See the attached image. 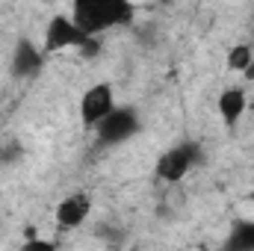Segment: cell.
<instances>
[{
  "label": "cell",
  "instance_id": "obj_15",
  "mask_svg": "<svg viewBox=\"0 0 254 251\" xmlns=\"http://www.w3.org/2000/svg\"><path fill=\"white\" fill-rule=\"evenodd\" d=\"M249 42H252V48H254V39H249Z\"/></svg>",
  "mask_w": 254,
  "mask_h": 251
},
{
  "label": "cell",
  "instance_id": "obj_11",
  "mask_svg": "<svg viewBox=\"0 0 254 251\" xmlns=\"http://www.w3.org/2000/svg\"><path fill=\"white\" fill-rule=\"evenodd\" d=\"M18 251H60V243L51 240V237H39V234H33V237H27V240L21 243V249Z\"/></svg>",
  "mask_w": 254,
  "mask_h": 251
},
{
  "label": "cell",
  "instance_id": "obj_5",
  "mask_svg": "<svg viewBox=\"0 0 254 251\" xmlns=\"http://www.w3.org/2000/svg\"><path fill=\"white\" fill-rule=\"evenodd\" d=\"M139 127H142V119H139V113H136L133 107H116L92 133H95V139H98L101 145H110V148H113V145L130 142V139L139 133Z\"/></svg>",
  "mask_w": 254,
  "mask_h": 251
},
{
  "label": "cell",
  "instance_id": "obj_13",
  "mask_svg": "<svg viewBox=\"0 0 254 251\" xmlns=\"http://www.w3.org/2000/svg\"><path fill=\"white\" fill-rule=\"evenodd\" d=\"M243 80H246V83H254V63L249 65L246 71H243Z\"/></svg>",
  "mask_w": 254,
  "mask_h": 251
},
{
  "label": "cell",
  "instance_id": "obj_6",
  "mask_svg": "<svg viewBox=\"0 0 254 251\" xmlns=\"http://www.w3.org/2000/svg\"><path fill=\"white\" fill-rule=\"evenodd\" d=\"M89 216H92V195L80 192V189L68 192L54 207V222H57L60 231H77V228H83L89 222Z\"/></svg>",
  "mask_w": 254,
  "mask_h": 251
},
{
  "label": "cell",
  "instance_id": "obj_7",
  "mask_svg": "<svg viewBox=\"0 0 254 251\" xmlns=\"http://www.w3.org/2000/svg\"><path fill=\"white\" fill-rule=\"evenodd\" d=\"M45 60L48 57H45L42 45H36L33 39H18L9 54V71L15 80H30L45 68Z\"/></svg>",
  "mask_w": 254,
  "mask_h": 251
},
{
  "label": "cell",
  "instance_id": "obj_2",
  "mask_svg": "<svg viewBox=\"0 0 254 251\" xmlns=\"http://www.w3.org/2000/svg\"><path fill=\"white\" fill-rule=\"evenodd\" d=\"M89 45V39L83 36V30L74 24V18L68 12H57L42 33V51L45 57L51 54H63V51H83Z\"/></svg>",
  "mask_w": 254,
  "mask_h": 251
},
{
  "label": "cell",
  "instance_id": "obj_8",
  "mask_svg": "<svg viewBox=\"0 0 254 251\" xmlns=\"http://www.w3.org/2000/svg\"><path fill=\"white\" fill-rule=\"evenodd\" d=\"M216 110H219V119L225 122V127L234 130V127L246 119V113H249V95H246V89L243 86L222 89V95L216 101Z\"/></svg>",
  "mask_w": 254,
  "mask_h": 251
},
{
  "label": "cell",
  "instance_id": "obj_10",
  "mask_svg": "<svg viewBox=\"0 0 254 251\" xmlns=\"http://www.w3.org/2000/svg\"><path fill=\"white\" fill-rule=\"evenodd\" d=\"M252 63H254V48H252V42H237V45H231V48H228L225 65H228L231 71L243 74V71H246Z\"/></svg>",
  "mask_w": 254,
  "mask_h": 251
},
{
  "label": "cell",
  "instance_id": "obj_4",
  "mask_svg": "<svg viewBox=\"0 0 254 251\" xmlns=\"http://www.w3.org/2000/svg\"><path fill=\"white\" fill-rule=\"evenodd\" d=\"M116 107H119V101H116L113 83H104V80H101V83H92V86L80 95L77 113H80V122H83V125L89 127V130H95Z\"/></svg>",
  "mask_w": 254,
  "mask_h": 251
},
{
  "label": "cell",
  "instance_id": "obj_9",
  "mask_svg": "<svg viewBox=\"0 0 254 251\" xmlns=\"http://www.w3.org/2000/svg\"><path fill=\"white\" fill-rule=\"evenodd\" d=\"M222 251H254V219H243L237 222L225 243H222Z\"/></svg>",
  "mask_w": 254,
  "mask_h": 251
},
{
  "label": "cell",
  "instance_id": "obj_14",
  "mask_svg": "<svg viewBox=\"0 0 254 251\" xmlns=\"http://www.w3.org/2000/svg\"><path fill=\"white\" fill-rule=\"evenodd\" d=\"M249 201H252V204H254V189H252V192H249Z\"/></svg>",
  "mask_w": 254,
  "mask_h": 251
},
{
  "label": "cell",
  "instance_id": "obj_3",
  "mask_svg": "<svg viewBox=\"0 0 254 251\" xmlns=\"http://www.w3.org/2000/svg\"><path fill=\"white\" fill-rule=\"evenodd\" d=\"M198 160H201L198 145H192V142L175 145V148H169L166 154H160V160H157V166H154V175H157L160 184H166V187H178V184L187 181V175L195 169Z\"/></svg>",
  "mask_w": 254,
  "mask_h": 251
},
{
  "label": "cell",
  "instance_id": "obj_1",
  "mask_svg": "<svg viewBox=\"0 0 254 251\" xmlns=\"http://www.w3.org/2000/svg\"><path fill=\"white\" fill-rule=\"evenodd\" d=\"M68 15L74 18V24L83 30L86 39H98L113 27L130 24L136 9L127 0H77Z\"/></svg>",
  "mask_w": 254,
  "mask_h": 251
},
{
  "label": "cell",
  "instance_id": "obj_12",
  "mask_svg": "<svg viewBox=\"0 0 254 251\" xmlns=\"http://www.w3.org/2000/svg\"><path fill=\"white\" fill-rule=\"evenodd\" d=\"M21 157H24V148H21L18 142H6V145L0 148V163H3V166H15Z\"/></svg>",
  "mask_w": 254,
  "mask_h": 251
}]
</instances>
